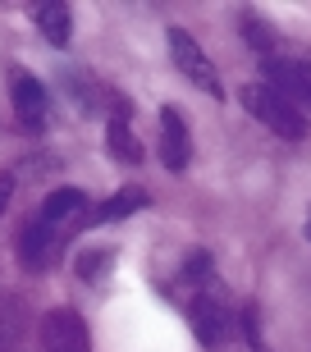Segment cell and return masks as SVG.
Masks as SVG:
<instances>
[{"label":"cell","instance_id":"obj_17","mask_svg":"<svg viewBox=\"0 0 311 352\" xmlns=\"http://www.w3.org/2000/svg\"><path fill=\"white\" fill-rule=\"evenodd\" d=\"M14 192H19V174H14V170H5V174H0V215L10 210Z\"/></svg>","mask_w":311,"mask_h":352},{"label":"cell","instance_id":"obj_13","mask_svg":"<svg viewBox=\"0 0 311 352\" xmlns=\"http://www.w3.org/2000/svg\"><path fill=\"white\" fill-rule=\"evenodd\" d=\"M115 265V252L110 248H92V252H83L78 256V274L87 279V284H96V279H105V270Z\"/></svg>","mask_w":311,"mask_h":352},{"label":"cell","instance_id":"obj_16","mask_svg":"<svg viewBox=\"0 0 311 352\" xmlns=\"http://www.w3.org/2000/svg\"><path fill=\"white\" fill-rule=\"evenodd\" d=\"M238 329L247 334V348H252V352H270L266 343H261V334H257V311H252V307H243V316H238Z\"/></svg>","mask_w":311,"mask_h":352},{"label":"cell","instance_id":"obj_14","mask_svg":"<svg viewBox=\"0 0 311 352\" xmlns=\"http://www.w3.org/2000/svg\"><path fill=\"white\" fill-rule=\"evenodd\" d=\"M238 23H243L247 41H252V46L261 51V60H266V55H275V32H266V28H261V19H257V14H252V10H243V14H238Z\"/></svg>","mask_w":311,"mask_h":352},{"label":"cell","instance_id":"obj_5","mask_svg":"<svg viewBox=\"0 0 311 352\" xmlns=\"http://www.w3.org/2000/svg\"><path fill=\"white\" fill-rule=\"evenodd\" d=\"M65 229H51L46 220H32L23 224V234H19V243H14V252H19V261L28 265V270H46V265L60 261V252H65Z\"/></svg>","mask_w":311,"mask_h":352},{"label":"cell","instance_id":"obj_4","mask_svg":"<svg viewBox=\"0 0 311 352\" xmlns=\"http://www.w3.org/2000/svg\"><path fill=\"white\" fill-rule=\"evenodd\" d=\"M10 101H14V115L28 133H41L46 129V115H51V91L41 87L37 74L28 69H10Z\"/></svg>","mask_w":311,"mask_h":352},{"label":"cell","instance_id":"obj_11","mask_svg":"<svg viewBox=\"0 0 311 352\" xmlns=\"http://www.w3.org/2000/svg\"><path fill=\"white\" fill-rule=\"evenodd\" d=\"M151 206V192L147 188H119V192H110L101 201V206H92L87 224H115V220H129V215H138V210Z\"/></svg>","mask_w":311,"mask_h":352},{"label":"cell","instance_id":"obj_6","mask_svg":"<svg viewBox=\"0 0 311 352\" xmlns=\"http://www.w3.org/2000/svg\"><path fill=\"white\" fill-rule=\"evenodd\" d=\"M41 348L46 352H87L92 348L87 320H83L74 307H55V311H46V320H41Z\"/></svg>","mask_w":311,"mask_h":352},{"label":"cell","instance_id":"obj_3","mask_svg":"<svg viewBox=\"0 0 311 352\" xmlns=\"http://www.w3.org/2000/svg\"><path fill=\"white\" fill-rule=\"evenodd\" d=\"M261 82H270L279 96L311 110V60H288V55H266L261 60Z\"/></svg>","mask_w":311,"mask_h":352},{"label":"cell","instance_id":"obj_15","mask_svg":"<svg viewBox=\"0 0 311 352\" xmlns=\"http://www.w3.org/2000/svg\"><path fill=\"white\" fill-rule=\"evenodd\" d=\"M183 284H206L211 279V252H188V261H183Z\"/></svg>","mask_w":311,"mask_h":352},{"label":"cell","instance_id":"obj_9","mask_svg":"<svg viewBox=\"0 0 311 352\" xmlns=\"http://www.w3.org/2000/svg\"><path fill=\"white\" fill-rule=\"evenodd\" d=\"M188 316H193V329H197V339L206 343V348L224 343L233 329H238V316H233L220 298H211V293H197L193 307H188Z\"/></svg>","mask_w":311,"mask_h":352},{"label":"cell","instance_id":"obj_12","mask_svg":"<svg viewBox=\"0 0 311 352\" xmlns=\"http://www.w3.org/2000/svg\"><path fill=\"white\" fill-rule=\"evenodd\" d=\"M37 32L55 51H65L69 37H74V10L69 5H37Z\"/></svg>","mask_w":311,"mask_h":352},{"label":"cell","instance_id":"obj_8","mask_svg":"<svg viewBox=\"0 0 311 352\" xmlns=\"http://www.w3.org/2000/svg\"><path fill=\"white\" fill-rule=\"evenodd\" d=\"M87 215H92V201H87L83 188H55L37 210V220H46L51 229H65V234L87 229Z\"/></svg>","mask_w":311,"mask_h":352},{"label":"cell","instance_id":"obj_18","mask_svg":"<svg viewBox=\"0 0 311 352\" xmlns=\"http://www.w3.org/2000/svg\"><path fill=\"white\" fill-rule=\"evenodd\" d=\"M307 238H311V215H307Z\"/></svg>","mask_w":311,"mask_h":352},{"label":"cell","instance_id":"obj_1","mask_svg":"<svg viewBox=\"0 0 311 352\" xmlns=\"http://www.w3.org/2000/svg\"><path fill=\"white\" fill-rule=\"evenodd\" d=\"M238 101L247 105V115H252V119H261L270 133H279V138H288V142H302L307 129H311L307 115H302L288 96H279L270 82H247V87L238 91Z\"/></svg>","mask_w":311,"mask_h":352},{"label":"cell","instance_id":"obj_2","mask_svg":"<svg viewBox=\"0 0 311 352\" xmlns=\"http://www.w3.org/2000/svg\"><path fill=\"white\" fill-rule=\"evenodd\" d=\"M165 37H169V60H174V69H179L197 91H206L211 101H224L229 91H224V82H220V69L211 65V55L202 51V41H197L193 32H183V28H169Z\"/></svg>","mask_w":311,"mask_h":352},{"label":"cell","instance_id":"obj_10","mask_svg":"<svg viewBox=\"0 0 311 352\" xmlns=\"http://www.w3.org/2000/svg\"><path fill=\"white\" fill-rule=\"evenodd\" d=\"M129 119H133V105H124V110H115V115L105 119V151L119 165H142V142H138Z\"/></svg>","mask_w":311,"mask_h":352},{"label":"cell","instance_id":"obj_7","mask_svg":"<svg viewBox=\"0 0 311 352\" xmlns=\"http://www.w3.org/2000/svg\"><path fill=\"white\" fill-rule=\"evenodd\" d=\"M160 165L169 174H183L193 165V138L179 105H160Z\"/></svg>","mask_w":311,"mask_h":352}]
</instances>
